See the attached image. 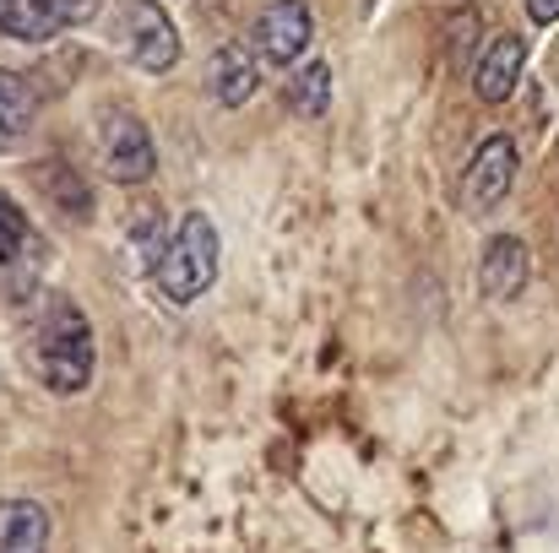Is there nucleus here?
Returning a JSON list of instances; mask_svg holds the SVG:
<instances>
[{
    "label": "nucleus",
    "instance_id": "obj_1",
    "mask_svg": "<svg viewBox=\"0 0 559 553\" xmlns=\"http://www.w3.org/2000/svg\"><path fill=\"white\" fill-rule=\"evenodd\" d=\"M27 369L55 396H76L93 380V321L66 299L49 293L27 326Z\"/></svg>",
    "mask_w": 559,
    "mask_h": 553
},
{
    "label": "nucleus",
    "instance_id": "obj_2",
    "mask_svg": "<svg viewBox=\"0 0 559 553\" xmlns=\"http://www.w3.org/2000/svg\"><path fill=\"white\" fill-rule=\"evenodd\" d=\"M217 261H223V239H217L212 217L186 212L180 228L164 239V255L153 261V282L169 304H195L217 282Z\"/></svg>",
    "mask_w": 559,
    "mask_h": 553
},
{
    "label": "nucleus",
    "instance_id": "obj_3",
    "mask_svg": "<svg viewBox=\"0 0 559 553\" xmlns=\"http://www.w3.org/2000/svg\"><path fill=\"white\" fill-rule=\"evenodd\" d=\"M44 261H49V244L38 239V228L27 223V212L0 195V299L5 304L38 299Z\"/></svg>",
    "mask_w": 559,
    "mask_h": 553
},
{
    "label": "nucleus",
    "instance_id": "obj_4",
    "mask_svg": "<svg viewBox=\"0 0 559 553\" xmlns=\"http://www.w3.org/2000/svg\"><path fill=\"white\" fill-rule=\"evenodd\" d=\"M98 164L115 184H147L158 169V147H153V131L136 109H104L98 115Z\"/></svg>",
    "mask_w": 559,
    "mask_h": 553
},
{
    "label": "nucleus",
    "instance_id": "obj_5",
    "mask_svg": "<svg viewBox=\"0 0 559 553\" xmlns=\"http://www.w3.org/2000/svg\"><path fill=\"white\" fill-rule=\"evenodd\" d=\"M120 38L131 65H142L147 76H164L180 60V33L158 0H120Z\"/></svg>",
    "mask_w": 559,
    "mask_h": 553
},
{
    "label": "nucleus",
    "instance_id": "obj_6",
    "mask_svg": "<svg viewBox=\"0 0 559 553\" xmlns=\"http://www.w3.org/2000/svg\"><path fill=\"white\" fill-rule=\"evenodd\" d=\"M516 184V142L511 136H489L478 142V153L462 169V212L467 217H489Z\"/></svg>",
    "mask_w": 559,
    "mask_h": 553
},
{
    "label": "nucleus",
    "instance_id": "obj_7",
    "mask_svg": "<svg viewBox=\"0 0 559 553\" xmlns=\"http://www.w3.org/2000/svg\"><path fill=\"white\" fill-rule=\"evenodd\" d=\"M310 38H316V11L305 0H272V5H261V16L250 27V44L266 65H294L310 49Z\"/></svg>",
    "mask_w": 559,
    "mask_h": 553
},
{
    "label": "nucleus",
    "instance_id": "obj_8",
    "mask_svg": "<svg viewBox=\"0 0 559 553\" xmlns=\"http://www.w3.org/2000/svg\"><path fill=\"white\" fill-rule=\"evenodd\" d=\"M98 0H0V33L22 44H44L71 22H87Z\"/></svg>",
    "mask_w": 559,
    "mask_h": 553
},
{
    "label": "nucleus",
    "instance_id": "obj_9",
    "mask_svg": "<svg viewBox=\"0 0 559 553\" xmlns=\"http://www.w3.org/2000/svg\"><path fill=\"white\" fill-rule=\"evenodd\" d=\"M522 71H527V38H522V33L489 38L484 55H478V65H473V93H478V104H506V98L516 93Z\"/></svg>",
    "mask_w": 559,
    "mask_h": 553
},
{
    "label": "nucleus",
    "instance_id": "obj_10",
    "mask_svg": "<svg viewBox=\"0 0 559 553\" xmlns=\"http://www.w3.org/2000/svg\"><path fill=\"white\" fill-rule=\"evenodd\" d=\"M527 277H533V250H527L516 233H495V239L484 244V261H478V288H484V299L511 304V299L527 288Z\"/></svg>",
    "mask_w": 559,
    "mask_h": 553
},
{
    "label": "nucleus",
    "instance_id": "obj_11",
    "mask_svg": "<svg viewBox=\"0 0 559 553\" xmlns=\"http://www.w3.org/2000/svg\"><path fill=\"white\" fill-rule=\"evenodd\" d=\"M255 87H261V65H255V55H250L245 44H223V49H212V60H206V93H212L223 109L250 104Z\"/></svg>",
    "mask_w": 559,
    "mask_h": 553
},
{
    "label": "nucleus",
    "instance_id": "obj_12",
    "mask_svg": "<svg viewBox=\"0 0 559 553\" xmlns=\"http://www.w3.org/2000/svg\"><path fill=\"white\" fill-rule=\"evenodd\" d=\"M38 120V93L22 71H0V153L22 147Z\"/></svg>",
    "mask_w": 559,
    "mask_h": 553
},
{
    "label": "nucleus",
    "instance_id": "obj_13",
    "mask_svg": "<svg viewBox=\"0 0 559 553\" xmlns=\"http://www.w3.org/2000/svg\"><path fill=\"white\" fill-rule=\"evenodd\" d=\"M0 553H49V510L38 500L0 505Z\"/></svg>",
    "mask_w": 559,
    "mask_h": 553
},
{
    "label": "nucleus",
    "instance_id": "obj_14",
    "mask_svg": "<svg viewBox=\"0 0 559 553\" xmlns=\"http://www.w3.org/2000/svg\"><path fill=\"white\" fill-rule=\"evenodd\" d=\"M288 109L299 120H321L332 109V65L326 60H310L288 76Z\"/></svg>",
    "mask_w": 559,
    "mask_h": 553
},
{
    "label": "nucleus",
    "instance_id": "obj_15",
    "mask_svg": "<svg viewBox=\"0 0 559 553\" xmlns=\"http://www.w3.org/2000/svg\"><path fill=\"white\" fill-rule=\"evenodd\" d=\"M527 16L538 27H549V22H559V0H527Z\"/></svg>",
    "mask_w": 559,
    "mask_h": 553
}]
</instances>
